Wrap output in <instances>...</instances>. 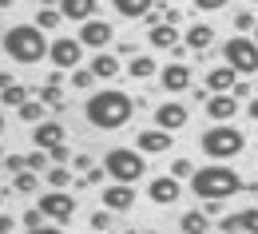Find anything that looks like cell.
Instances as JSON below:
<instances>
[{"instance_id":"cell-1","label":"cell","mask_w":258,"mask_h":234,"mask_svg":"<svg viewBox=\"0 0 258 234\" xmlns=\"http://www.w3.org/2000/svg\"><path fill=\"white\" fill-rule=\"evenodd\" d=\"M131 111H135V100H131L127 92H119V88L96 92V96H88V103H84L88 123L99 127V131H119V127L131 119Z\"/></svg>"},{"instance_id":"cell-2","label":"cell","mask_w":258,"mask_h":234,"mask_svg":"<svg viewBox=\"0 0 258 234\" xmlns=\"http://www.w3.org/2000/svg\"><path fill=\"white\" fill-rule=\"evenodd\" d=\"M242 175L234 167H226V163H207V167H199L191 175V191H195V199H203V202H226V199H234V195H242Z\"/></svg>"},{"instance_id":"cell-3","label":"cell","mask_w":258,"mask_h":234,"mask_svg":"<svg viewBox=\"0 0 258 234\" xmlns=\"http://www.w3.org/2000/svg\"><path fill=\"white\" fill-rule=\"evenodd\" d=\"M4 56L16 64H40L48 60V40L36 24H12L4 32Z\"/></svg>"},{"instance_id":"cell-4","label":"cell","mask_w":258,"mask_h":234,"mask_svg":"<svg viewBox=\"0 0 258 234\" xmlns=\"http://www.w3.org/2000/svg\"><path fill=\"white\" fill-rule=\"evenodd\" d=\"M199 147H203L207 159H238L242 147H246V135L238 131V127H230V123H215V127L203 131Z\"/></svg>"},{"instance_id":"cell-5","label":"cell","mask_w":258,"mask_h":234,"mask_svg":"<svg viewBox=\"0 0 258 234\" xmlns=\"http://www.w3.org/2000/svg\"><path fill=\"white\" fill-rule=\"evenodd\" d=\"M103 171H107V179L111 183H139L143 175H147V159H143V151L135 147H111L107 155H103Z\"/></svg>"},{"instance_id":"cell-6","label":"cell","mask_w":258,"mask_h":234,"mask_svg":"<svg viewBox=\"0 0 258 234\" xmlns=\"http://www.w3.org/2000/svg\"><path fill=\"white\" fill-rule=\"evenodd\" d=\"M223 64H230L242 80H246V75H258V44L250 36H230L223 44Z\"/></svg>"},{"instance_id":"cell-7","label":"cell","mask_w":258,"mask_h":234,"mask_svg":"<svg viewBox=\"0 0 258 234\" xmlns=\"http://www.w3.org/2000/svg\"><path fill=\"white\" fill-rule=\"evenodd\" d=\"M48 60L56 64V71H76V67L84 64V44L76 36H56L48 44Z\"/></svg>"},{"instance_id":"cell-8","label":"cell","mask_w":258,"mask_h":234,"mask_svg":"<svg viewBox=\"0 0 258 234\" xmlns=\"http://www.w3.org/2000/svg\"><path fill=\"white\" fill-rule=\"evenodd\" d=\"M36 206L44 210V218H48V222H68V218L76 214V199H72L68 191H56V187H52V191H44Z\"/></svg>"},{"instance_id":"cell-9","label":"cell","mask_w":258,"mask_h":234,"mask_svg":"<svg viewBox=\"0 0 258 234\" xmlns=\"http://www.w3.org/2000/svg\"><path fill=\"white\" fill-rule=\"evenodd\" d=\"M76 40H80L84 48H92V52H103V48L115 40V28H111L107 20H96V16H92V20H84V24H80Z\"/></svg>"},{"instance_id":"cell-10","label":"cell","mask_w":258,"mask_h":234,"mask_svg":"<svg viewBox=\"0 0 258 234\" xmlns=\"http://www.w3.org/2000/svg\"><path fill=\"white\" fill-rule=\"evenodd\" d=\"M179 195H183V187H179L175 175H155L147 183V199L155 202V206H171V202H179Z\"/></svg>"},{"instance_id":"cell-11","label":"cell","mask_w":258,"mask_h":234,"mask_svg":"<svg viewBox=\"0 0 258 234\" xmlns=\"http://www.w3.org/2000/svg\"><path fill=\"white\" fill-rule=\"evenodd\" d=\"M187 119H191V111L183 107L179 100H167L155 107V127H163V131H179V127H187Z\"/></svg>"},{"instance_id":"cell-12","label":"cell","mask_w":258,"mask_h":234,"mask_svg":"<svg viewBox=\"0 0 258 234\" xmlns=\"http://www.w3.org/2000/svg\"><path fill=\"white\" fill-rule=\"evenodd\" d=\"M60 143H64V123H60V119H44V123L32 127V147L52 151V147H60Z\"/></svg>"},{"instance_id":"cell-13","label":"cell","mask_w":258,"mask_h":234,"mask_svg":"<svg viewBox=\"0 0 258 234\" xmlns=\"http://www.w3.org/2000/svg\"><path fill=\"white\" fill-rule=\"evenodd\" d=\"M242 75L234 71L230 64H215L211 71H207V92L211 96H223V92H234V84H238Z\"/></svg>"},{"instance_id":"cell-14","label":"cell","mask_w":258,"mask_h":234,"mask_svg":"<svg viewBox=\"0 0 258 234\" xmlns=\"http://www.w3.org/2000/svg\"><path fill=\"white\" fill-rule=\"evenodd\" d=\"M135 147H139L143 155H163V151H171V131H163V127H143L139 139H135Z\"/></svg>"},{"instance_id":"cell-15","label":"cell","mask_w":258,"mask_h":234,"mask_svg":"<svg viewBox=\"0 0 258 234\" xmlns=\"http://www.w3.org/2000/svg\"><path fill=\"white\" fill-rule=\"evenodd\" d=\"M99 199H103L107 210H131L135 206V191H131V183H111V187L99 191Z\"/></svg>"},{"instance_id":"cell-16","label":"cell","mask_w":258,"mask_h":234,"mask_svg":"<svg viewBox=\"0 0 258 234\" xmlns=\"http://www.w3.org/2000/svg\"><path fill=\"white\" fill-rule=\"evenodd\" d=\"M159 80H163V92L179 96V92H187V88H191V67H187V64H163Z\"/></svg>"},{"instance_id":"cell-17","label":"cell","mask_w":258,"mask_h":234,"mask_svg":"<svg viewBox=\"0 0 258 234\" xmlns=\"http://www.w3.org/2000/svg\"><path fill=\"white\" fill-rule=\"evenodd\" d=\"M219 226H223L226 234H258V206H246V210H238V214H226Z\"/></svg>"},{"instance_id":"cell-18","label":"cell","mask_w":258,"mask_h":234,"mask_svg":"<svg viewBox=\"0 0 258 234\" xmlns=\"http://www.w3.org/2000/svg\"><path fill=\"white\" fill-rule=\"evenodd\" d=\"M88 71H92L96 80H115V75L123 71V64H119V56H115V52H107V48H103V52H96V56L88 60Z\"/></svg>"},{"instance_id":"cell-19","label":"cell","mask_w":258,"mask_h":234,"mask_svg":"<svg viewBox=\"0 0 258 234\" xmlns=\"http://www.w3.org/2000/svg\"><path fill=\"white\" fill-rule=\"evenodd\" d=\"M207 115H211L215 123H230V119L238 115V100H234L230 92H223V96H211V100H207Z\"/></svg>"},{"instance_id":"cell-20","label":"cell","mask_w":258,"mask_h":234,"mask_svg":"<svg viewBox=\"0 0 258 234\" xmlns=\"http://www.w3.org/2000/svg\"><path fill=\"white\" fill-rule=\"evenodd\" d=\"M96 8H99V0H60V16L64 20H92L96 16Z\"/></svg>"},{"instance_id":"cell-21","label":"cell","mask_w":258,"mask_h":234,"mask_svg":"<svg viewBox=\"0 0 258 234\" xmlns=\"http://www.w3.org/2000/svg\"><path fill=\"white\" fill-rule=\"evenodd\" d=\"M183 44H187L191 52H207V48L215 44V28H211V24H191V28L183 32Z\"/></svg>"},{"instance_id":"cell-22","label":"cell","mask_w":258,"mask_h":234,"mask_svg":"<svg viewBox=\"0 0 258 234\" xmlns=\"http://www.w3.org/2000/svg\"><path fill=\"white\" fill-rule=\"evenodd\" d=\"M147 40H151V48H159V52H175V48H179V32H175V24H167V20L155 24Z\"/></svg>"},{"instance_id":"cell-23","label":"cell","mask_w":258,"mask_h":234,"mask_svg":"<svg viewBox=\"0 0 258 234\" xmlns=\"http://www.w3.org/2000/svg\"><path fill=\"white\" fill-rule=\"evenodd\" d=\"M111 8H115L123 20H143V16L155 8V0H111Z\"/></svg>"},{"instance_id":"cell-24","label":"cell","mask_w":258,"mask_h":234,"mask_svg":"<svg viewBox=\"0 0 258 234\" xmlns=\"http://www.w3.org/2000/svg\"><path fill=\"white\" fill-rule=\"evenodd\" d=\"M127 71H131V80H151V75H159V64L151 56H131Z\"/></svg>"},{"instance_id":"cell-25","label":"cell","mask_w":258,"mask_h":234,"mask_svg":"<svg viewBox=\"0 0 258 234\" xmlns=\"http://www.w3.org/2000/svg\"><path fill=\"white\" fill-rule=\"evenodd\" d=\"M207 226H211V222H207V210H187V214L179 218V230L183 234H207Z\"/></svg>"},{"instance_id":"cell-26","label":"cell","mask_w":258,"mask_h":234,"mask_svg":"<svg viewBox=\"0 0 258 234\" xmlns=\"http://www.w3.org/2000/svg\"><path fill=\"white\" fill-rule=\"evenodd\" d=\"M44 107H48V103L44 100H24L20 103V107H16V115H20V119H24V123H44Z\"/></svg>"},{"instance_id":"cell-27","label":"cell","mask_w":258,"mask_h":234,"mask_svg":"<svg viewBox=\"0 0 258 234\" xmlns=\"http://www.w3.org/2000/svg\"><path fill=\"white\" fill-rule=\"evenodd\" d=\"M24 100H32L24 84H8V88L0 92V103H4V107H20V103H24Z\"/></svg>"},{"instance_id":"cell-28","label":"cell","mask_w":258,"mask_h":234,"mask_svg":"<svg viewBox=\"0 0 258 234\" xmlns=\"http://www.w3.org/2000/svg\"><path fill=\"white\" fill-rule=\"evenodd\" d=\"M60 20H64V16H60V8H40V12H36V28H40V32L60 28Z\"/></svg>"},{"instance_id":"cell-29","label":"cell","mask_w":258,"mask_h":234,"mask_svg":"<svg viewBox=\"0 0 258 234\" xmlns=\"http://www.w3.org/2000/svg\"><path fill=\"white\" fill-rule=\"evenodd\" d=\"M68 183H72V171H68L64 163H56V167L48 171V187H56V191H64Z\"/></svg>"},{"instance_id":"cell-30","label":"cell","mask_w":258,"mask_h":234,"mask_svg":"<svg viewBox=\"0 0 258 234\" xmlns=\"http://www.w3.org/2000/svg\"><path fill=\"white\" fill-rule=\"evenodd\" d=\"M111 214H115V210H107V206H103V210H92V222H88V226H92L96 234H103L107 226H111Z\"/></svg>"},{"instance_id":"cell-31","label":"cell","mask_w":258,"mask_h":234,"mask_svg":"<svg viewBox=\"0 0 258 234\" xmlns=\"http://www.w3.org/2000/svg\"><path fill=\"white\" fill-rule=\"evenodd\" d=\"M40 100L48 103V107H64V92H60V84H48V88L40 92Z\"/></svg>"},{"instance_id":"cell-32","label":"cell","mask_w":258,"mask_h":234,"mask_svg":"<svg viewBox=\"0 0 258 234\" xmlns=\"http://www.w3.org/2000/svg\"><path fill=\"white\" fill-rule=\"evenodd\" d=\"M24 163H28V171H36V175H40V171L48 167V151H40V147H36L32 155H24Z\"/></svg>"},{"instance_id":"cell-33","label":"cell","mask_w":258,"mask_h":234,"mask_svg":"<svg viewBox=\"0 0 258 234\" xmlns=\"http://www.w3.org/2000/svg\"><path fill=\"white\" fill-rule=\"evenodd\" d=\"M171 175H175V179H191L195 163H191V159H175V163H171Z\"/></svg>"},{"instance_id":"cell-34","label":"cell","mask_w":258,"mask_h":234,"mask_svg":"<svg viewBox=\"0 0 258 234\" xmlns=\"http://www.w3.org/2000/svg\"><path fill=\"white\" fill-rule=\"evenodd\" d=\"M12 187H16V191H36V171H20Z\"/></svg>"},{"instance_id":"cell-35","label":"cell","mask_w":258,"mask_h":234,"mask_svg":"<svg viewBox=\"0 0 258 234\" xmlns=\"http://www.w3.org/2000/svg\"><path fill=\"white\" fill-rule=\"evenodd\" d=\"M20 222L32 230V226H40V222H48V218H44V210H40V206H32V210H24V218H20Z\"/></svg>"},{"instance_id":"cell-36","label":"cell","mask_w":258,"mask_h":234,"mask_svg":"<svg viewBox=\"0 0 258 234\" xmlns=\"http://www.w3.org/2000/svg\"><path fill=\"white\" fill-rule=\"evenodd\" d=\"M92 80H96V75H92L88 67H76V71H72V84H76V88H92Z\"/></svg>"},{"instance_id":"cell-37","label":"cell","mask_w":258,"mask_h":234,"mask_svg":"<svg viewBox=\"0 0 258 234\" xmlns=\"http://www.w3.org/2000/svg\"><path fill=\"white\" fill-rule=\"evenodd\" d=\"M234 28H238V32H254V16H250V12H238V16H234Z\"/></svg>"},{"instance_id":"cell-38","label":"cell","mask_w":258,"mask_h":234,"mask_svg":"<svg viewBox=\"0 0 258 234\" xmlns=\"http://www.w3.org/2000/svg\"><path fill=\"white\" fill-rule=\"evenodd\" d=\"M230 0H195V8L199 12H219V8H226Z\"/></svg>"},{"instance_id":"cell-39","label":"cell","mask_w":258,"mask_h":234,"mask_svg":"<svg viewBox=\"0 0 258 234\" xmlns=\"http://www.w3.org/2000/svg\"><path fill=\"white\" fill-rule=\"evenodd\" d=\"M48 159H52V163H64V167L72 163V155H68V147H64V143H60V147H52V151H48Z\"/></svg>"},{"instance_id":"cell-40","label":"cell","mask_w":258,"mask_h":234,"mask_svg":"<svg viewBox=\"0 0 258 234\" xmlns=\"http://www.w3.org/2000/svg\"><path fill=\"white\" fill-rule=\"evenodd\" d=\"M4 167L12 171V175H20V171H28V163H24V155H8V159H4Z\"/></svg>"},{"instance_id":"cell-41","label":"cell","mask_w":258,"mask_h":234,"mask_svg":"<svg viewBox=\"0 0 258 234\" xmlns=\"http://www.w3.org/2000/svg\"><path fill=\"white\" fill-rule=\"evenodd\" d=\"M28 234H64V230H60L56 222H40V226H32Z\"/></svg>"},{"instance_id":"cell-42","label":"cell","mask_w":258,"mask_h":234,"mask_svg":"<svg viewBox=\"0 0 258 234\" xmlns=\"http://www.w3.org/2000/svg\"><path fill=\"white\" fill-rule=\"evenodd\" d=\"M72 167L76 171H92V155H72Z\"/></svg>"},{"instance_id":"cell-43","label":"cell","mask_w":258,"mask_h":234,"mask_svg":"<svg viewBox=\"0 0 258 234\" xmlns=\"http://www.w3.org/2000/svg\"><path fill=\"white\" fill-rule=\"evenodd\" d=\"M103 175H107L103 167H92V171H84V183H103Z\"/></svg>"},{"instance_id":"cell-44","label":"cell","mask_w":258,"mask_h":234,"mask_svg":"<svg viewBox=\"0 0 258 234\" xmlns=\"http://www.w3.org/2000/svg\"><path fill=\"white\" fill-rule=\"evenodd\" d=\"M16 230V218L12 214H0V234H12Z\"/></svg>"},{"instance_id":"cell-45","label":"cell","mask_w":258,"mask_h":234,"mask_svg":"<svg viewBox=\"0 0 258 234\" xmlns=\"http://www.w3.org/2000/svg\"><path fill=\"white\" fill-rule=\"evenodd\" d=\"M230 96H234V100H242V96H250V84H246V80H238V84H234V92H230Z\"/></svg>"},{"instance_id":"cell-46","label":"cell","mask_w":258,"mask_h":234,"mask_svg":"<svg viewBox=\"0 0 258 234\" xmlns=\"http://www.w3.org/2000/svg\"><path fill=\"white\" fill-rule=\"evenodd\" d=\"M246 115H250V119H254V123H258V96H254V100H250V103H246Z\"/></svg>"},{"instance_id":"cell-47","label":"cell","mask_w":258,"mask_h":234,"mask_svg":"<svg viewBox=\"0 0 258 234\" xmlns=\"http://www.w3.org/2000/svg\"><path fill=\"white\" fill-rule=\"evenodd\" d=\"M8 84H12V75H8V71H0V92H4Z\"/></svg>"},{"instance_id":"cell-48","label":"cell","mask_w":258,"mask_h":234,"mask_svg":"<svg viewBox=\"0 0 258 234\" xmlns=\"http://www.w3.org/2000/svg\"><path fill=\"white\" fill-rule=\"evenodd\" d=\"M40 8H60V0H36Z\"/></svg>"},{"instance_id":"cell-49","label":"cell","mask_w":258,"mask_h":234,"mask_svg":"<svg viewBox=\"0 0 258 234\" xmlns=\"http://www.w3.org/2000/svg\"><path fill=\"white\" fill-rule=\"evenodd\" d=\"M12 4H16V0H0V8H12Z\"/></svg>"},{"instance_id":"cell-50","label":"cell","mask_w":258,"mask_h":234,"mask_svg":"<svg viewBox=\"0 0 258 234\" xmlns=\"http://www.w3.org/2000/svg\"><path fill=\"white\" fill-rule=\"evenodd\" d=\"M0 135H4V115H0Z\"/></svg>"},{"instance_id":"cell-51","label":"cell","mask_w":258,"mask_h":234,"mask_svg":"<svg viewBox=\"0 0 258 234\" xmlns=\"http://www.w3.org/2000/svg\"><path fill=\"white\" fill-rule=\"evenodd\" d=\"M254 44H258V24H254Z\"/></svg>"},{"instance_id":"cell-52","label":"cell","mask_w":258,"mask_h":234,"mask_svg":"<svg viewBox=\"0 0 258 234\" xmlns=\"http://www.w3.org/2000/svg\"><path fill=\"white\" fill-rule=\"evenodd\" d=\"M123 234H139V230H123Z\"/></svg>"},{"instance_id":"cell-53","label":"cell","mask_w":258,"mask_h":234,"mask_svg":"<svg viewBox=\"0 0 258 234\" xmlns=\"http://www.w3.org/2000/svg\"><path fill=\"white\" fill-rule=\"evenodd\" d=\"M254 4H258V0H254Z\"/></svg>"}]
</instances>
